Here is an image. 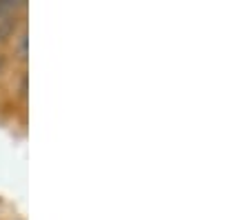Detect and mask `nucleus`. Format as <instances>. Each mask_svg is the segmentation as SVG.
Returning <instances> with one entry per match:
<instances>
[{"mask_svg": "<svg viewBox=\"0 0 249 220\" xmlns=\"http://www.w3.org/2000/svg\"><path fill=\"white\" fill-rule=\"evenodd\" d=\"M2 65H5V58L0 56V69H2Z\"/></svg>", "mask_w": 249, "mask_h": 220, "instance_id": "obj_2", "label": "nucleus"}, {"mask_svg": "<svg viewBox=\"0 0 249 220\" xmlns=\"http://www.w3.org/2000/svg\"><path fill=\"white\" fill-rule=\"evenodd\" d=\"M18 2H9V0H0V18H5L7 14H11V11L18 9Z\"/></svg>", "mask_w": 249, "mask_h": 220, "instance_id": "obj_1", "label": "nucleus"}]
</instances>
